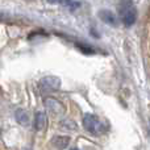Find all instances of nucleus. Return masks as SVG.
<instances>
[{
  "label": "nucleus",
  "mask_w": 150,
  "mask_h": 150,
  "mask_svg": "<svg viewBox=\"0 0 150 150\" xmlns=\"http://www.w3.org/2000/svg\"><path fill=\"white\" fill-rule=\"evenodd\" d=\"M120 16H121V20L125 26H132L133 24L136 23L137 11H136L132 1L124 0V1L121 3V5H120Z\"/></svg>",
  "instance_id": "f257e3e1"
},
{
  "label": "nucleus",
  "mask_w": 150,
  "mask_h": 150,
  "mask_svg": "<svg viewBox=\"0 0 150 150\" xmlns=\"http://www.w3.org/2000/svg\"><path fill=\"white\" fill-rule=\"evenodd\" d=\"M83 127L86 128L87 132H90L91 134L98 136L100 133H103V122L95 116V115H86L83 119Z\"/></svg>",
  "instance_id": "f03ea898"
},
{
  "label": "nucleus",
  "mask_w": 150,
  "mask_h": 150,
  "mask_svg": "<svg viewBox=\"0 0 150 150\" xmlns=\"http://www.w3.org/2000/svg\"><path fill=\"white\" fill-rule=\"evenodd\" d=\"M61 87V79L57 76H46L42 78L40 82V88L42 92L45 91H57Z\"/></svg>",
  "instance_id": "7ed1b4c3"
},
{
  "label": "nucleus",
  "mask_w": 150,
  "mask_h": 150,
  "mask_svg": "<svg viewBox=\"0 0 150 150\" xmlns=\"http://www.w3.org/2000/svg\"><path fill=\"white\" fill-rule=\"evenodd\" d=\"M45 105L46 108L49 109V112H52L53 115H59V113H63L65 112V107H63L62 103H59L58 100L53 98H47L45 100Z\"/></svg>",
  "instance_id": "20e7f679"
},
{
  "label": "nucleus",
  "mask_w": 150,
  "mask_h": 150,
  "mask_svg": "<svg viewBox=\"0 0 150 150\" xmlns=\"http://www.w3.org/2000/svg\"><path fill=\"white\" fill-rule=\"evenodd\" d=\"M53 145H54V148L62 150L65 148H67V145L70 144V137H67V136H57V137L53 138Z\"/></svg>",
  "instance_id": "39448f33"
},
{
  "label": "nucleus",
  "mask_w": 150,
  "mask_h": 150,
  "mask_svg": "<svg viewBox=\"0 0 150 150\" xmlns=\"http://www.w3.org/2000/svg\"><path fill=\"white\" fill-rule=\"evenodd\" d=\"M46 127V115L44 112H37L34 116V129L42 130Z\"/></svg>",
  "instance_id": "423d86ee"
},
{
  "label": "nucleus",
  "mask_w": 150,
  "mask_h": 150,
  "mask_svg": "<svg viewBox=\"0 0 150 150\" xmlns=\"http://www.w3.org/2000/svg\"><path fill=\"white\" fill-rule=\"evenodd\" d=\"M100 18L108 25H116L117 24V18L111 11H101L100 12Z\"/></svg>",
  "instance_id": "0eeeda50"
},
{
  "label": "nucleus",
  "mask_w": 150,
  "mask_h": 150,
  "mask_svg": "<svg viewBox=\"0 0 150 150\" xmlns=\"http://www.w3.org/2000/svg\"><path fill=\"white\" fill-rule=\"evenodd\" d=\"M16 120H17V122L20 125H23V127H26V125L29 124L28 113H26L24 109H18V111H16Z\"/></svg>",
  "instance_id": "6e6552de"
},
{
  "label": "nucleus",
  "mask_w": 150,
  "mask_h": 150,
  "mask_svg": "<svg viewBox=\"0 0 150 150\" xmlns=\"http://www.w3.org/2000/svg\"><path fill=\"white\" fill-rule=\"evenodd\" d=\"M61 4H62L63 7L71 9V11H74V9H76V8L80 7V3L74 1V0H62V3H61Z\"/></svg>",
  "instance_id": "1a4fd4ad"
},
{
  "label": "nucleus",
  "mask_w": 150,
  "mask_h": 150,
  "mask_svg": "<svg viewBox=\"0 0 150 150\" xmlns=\"http://www.w3.org/2000/svg\"><path fill=\"white\" fill-rule=\"evenodd\" d=\"M61 125H62V128H65V129H67V130L76 129V124H75L74 121H71V120H65V121L61 122Z\"/></svg>",
  "instance_id": "9d476101"
},
{
  "label": "nucleus",
  "mask_w": 150,
  "mask_h": 150,
  "mask_svg": "<svg viewBox=\"0 0 150 150\" xmlns=\"http://www.w3.org/2000/svg\"><path fill=\"white\" fill-rule=\"evenodd\" d=\"M49 3H52V4H61L62 3V0H47Z\"/></svg>",
  "instance_id": "9b49d317"
},
{
  "label": "nucleus",
  "mask_w": 150,
  "mask_h": 150,
  "mask_svg": "<svg viewBox=\"0 0 150 150\" xmlns=\"http://www.w3.org/2000/svg\"><path fill=\"white\" fill-rule=\"evenodd\" d=\"M71 150H78V149H71Z\"/></svg>",
  "instance_id": "f8f14e48"
}]
</instances>
